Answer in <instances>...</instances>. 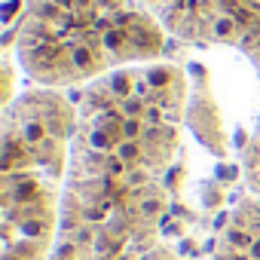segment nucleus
<instances>
[{"label": "nucleus", "mask_w": 260, "mask_h": 260, "mask_svg": "<svg viewBox=\"0 0 260 260\" xmlns=\"http://www.w3.org/2000/svg\"><path fill=\"white\" fill-rule=\"evenodd\" d=\"M141 4L175 40L242 55L260 83V0H141Z\"/></svg>", "instance_id": "4"}, {"label": "nucleus", "mask_w": 260, "mask_h": 260, "mask_svg": "<svg viewBox=\"0 0 260 260\" xmlns=\"http://www.w3.org/2000/svg\"><path fill=\"white\" fill-rule=\"evenodd\" d=\"M172 46L175 37L141 0H28L13 61L31 86L71 92L172 58Z\"/></svg>", "instance_id": "2"}, {"label": "nucleus", "mask_w": 260, "mask_h": 260, "mask_svg": "<svg viewBox=\"0 0 260 260\" xmlns=\"http://www.w3.org/2000/svg\"><path fill=\"white\" fill-rule=\"evenodd\" d=\"M190 74L162 58L122 68L77 98L61 233L98 239L175 236Z\"/></svg>", "instance_id": "1"}, {"label": "nucleus", "mask_w": 260, "mask_h": 260, "mask_svg": "<svg viewBox=\"0 0 260 260\" xmlns=\"http://www.w3.org/2000/svg\"><path fill=\"white\" fill-rule=\"evenodd\" d=\"M199 260H260V196L236 193L220 205Z\"/></svg>", "instance_id": "5"}, {"label": "nucleus", "mask_w": 260, "mask_h": 260, "mask_svg": "<svg viewBox=\"0 0 260 260\" xmlns=\"http://www.w3.org/2000/svg\"><path fill=\"white\" fill-rule=\"evenodd\" d=\"M77 98L71 92L25 86L4 104L0 122V260H52L71 147Z\"/></svg>", "instance_id": "3"}]
</instances>
